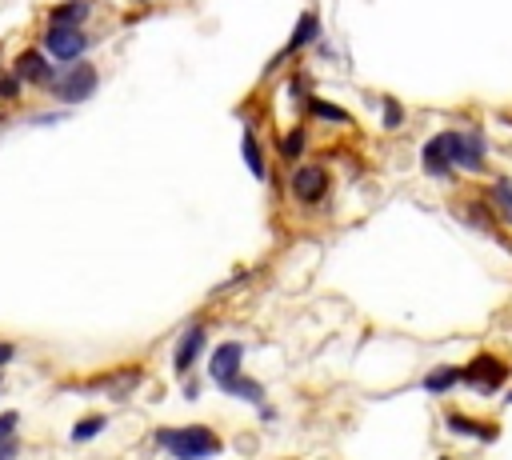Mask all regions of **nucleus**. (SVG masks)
<instances>
[{
    "label": "nucleus",
    "instance_id": "f257e3e1",
    "mask_svg": "<svg viewBox=\"0 0 512 460\" xmlns=\"http://www.w3.org/2000/svg\"><path fill=\"white\" fill-rule=\"evenodd\" d=\"M156 448L168 453L173 460H213L225 453L220 440L208 425H180V428H156Z\"/></svg>",
    "mask_w": 512,
    "mask_h": 460
},
{
    "label": "nucleus",
    "instance_id": "f03ea898",
    "mask_svg": "<svg viewBox=\"0 0 512 460\" xmlns=\"http://www.w3.org/2000/svg\"><path fill=\"white\" fill-rule=\"evenodd\" d=\"M96 88H100V73H96L93 60L85 56V60H76V65H60V76L45 88V93L53 96V100H60L65 108H73V105L93 100Z\"/></svg>",
    "mask_w": 512,
    "mask_h": 460
},
{
    "label": "nucleus",
    "instance_id": "7ed1b4c3",
    "mask_svg": "<svg viewBox=\"0 0 512 460\" xmlns=\"http://www.w3.org/2000/svg\"><path fill=\"white\" fill-rule=\"evenodd\" d=\"M440 136H445V148L453 156L457 173H465V176L488 173V140L480 128H445Z\"/></svg>",
    "mask_w": 512,
    "mask_h": 460
},
{
    "label": "nucleus",
    "instance_id": "20e7f679",
    "mask_svg": "<svg viewBox=\"0 0 512 460\" xmlns=\"http://www.w3.org/2000/svg\"><path fill=\"white\" fill-rule=\"evenodd\" d=\"M40 48H45L56 65H76V60L88 56L93 36L85 33V25H53V20H48L45 33H40Z\"/></svg>",
    "mask_w": 512,
    "mask_h": 460
},
{
    "label": "nucleus",
    "instance_id": "39448f33",
    "mask_svg": "<svg viewBox=\"0 0 512 460\" xmlns=\"http://www.w3.org/2000/svg\"><path fill=\"white\" fill-rule=\"evenodd\" d=\"M508 373H512L508 360H500L497 353H477L465 365V388H473V393H480V396H493L505 388Z\"/></svg>",
    "mask_w": 512,
    "mask_h": 460
},
{
    "label": "nucleus",
    "instance_id": "423d86ee",
    "mask_svg": "<svg viewBox=\"0 0 512 460\" xmlns=\"http://www.w3.org/2000/svg\"><path fill=\"white\" fill-rule=\"evenodd\" d=\"M328 188H333V176H328L325 165H296L293 176H288V193H293V200L305 208L320 205V200L328 196Z\"/></svg>",
    "mask_w": 512,
    "mask_h": 460
},
{
    "label": "nucleus",
    "instance_id": "0eeeda50",
    "mask_svg": "<svg viewBox=\"0 0 512 460\" xmlns=\"http://www.w3.org/2000/svg\"><path fill=\"white\" fill-rule=\"evenodd\" d=\"M13 73L25 80V85H40V88H48L53 80L60 76V65L53 56L45 53V48H25L16 60H13Z\"/></svg>",
    "mask_w": 512,
    "mask_h": 460
},
{
    "label": "nucleus",
    "instance_id": "6e6552de",
    "mask_svg": "<svg viewBox=\"0 0 512 460\" xmlns=\"http://www.w3.org/2000/svg\"><path fill=\"white\" fill-rule=\"evenodd\" d=\"M313 45H320V16L308 8V13H300L296 16V25H293V36L285 40V48L273 56V65L268 68H280L285 60H293L296 53H305V48H313Z\"/></svg>",
    "mask_w": 512,
    "mask_h": 460
},
{
    "label": "nucleus",
    "instance_id": "1a4fd4ad",
    "mask_svg": "<svg viewBox=\"0 0 512 460\" xmlns=\"http://www.w3.org/2000/svg\"><path fill=\"white\" fill-rule=\"evenodd\" d=\"M205 348H208V328H205V325H188L185 333H180V340H176L173 373H176V376H188L196 360L205 356Z\"/></svg>",
    "mask_w": 512,
    "mask_h": 460
},
{
    "label": "nucleus",
    "instance_id": "9d476101",
    "mask_svg": "<svg viewBox=\"0 0 512 460\" xmlns=\"http://www.w3.org/2000/svg\"><path fill=\"white\" fill-rule=\"evenodd\" d=\"M420 168H425V176H433L440 180V185H448V180L457 176V165H453V156H448V148H445V136H428L425 145H420Z\"/></svg>",
    "mask_w": 512,
    "mask_h": 460
},
{
    "label": "nucleus",
    "instance_id": "9b49d317",
    "mask_svg": "<svg viewBox=\"0 0 512 460\" xmlns=\"http://www.w3.org/2000/svg\"><path fill=\"white\" fill-rule=\"evenodd\" d=\"M240 365H245V345H240V340H225V345H216L213 356H208V376H213V385H225L228 376L240 373Z\"/></svg>",
    "mask_w": 512,
    "mask_h": 460
},
{
    "label": "nucleus",
    "instance_id": "f8f14e48",
    "mask_svg": "<svg viewBox=\"0 0 512 460\" xmlns=\"http://www.w3.org/2000/svg\"><path fill=\"white\" fill-rule=\"evenodd\" d=\"M240 156H245L248 173H253L256 180H265V176H268L265 145H260V140H256V128H253V120H248V125H245V136H240Z\"/></svg>",
    "mask_w": 512,
    "mask_h": 460
},
{
    "label": "nucleus",
    "instance_id": "ddd939ff",
    "mask_svg": "<svg viewBox=\"0 0 512 460\" xmlns=\"http://www.w3.org/2000/svg\"><path fill=\"white\" fill-rule=\"evenodd\" d=\"M445 425H448V433H457V436H473V440H480V445H493V440L500 436L493 425H480V420L460 416V413H445Z\"/></svg>",
    "mask_w": 512,
    "mask_h": 460
},
{
    "label": "nucleus",
    "instance_id": "4468645a",
    "mask_svg": "<svg viewBox=\"0 0 512 460\" xmlns=\"http://www.w3.org/2000/svg\"><path fill=\"white\" fill-rule=\"evenodd\" d=\"M457 385H465V365H440V368H433V373L420 380V388H425V393H433V396L453 393Z\"/></svg>",
    "mask_w": 512,
    "mask_h": 460
},
{
    "label": "nucleus",
    "instance_id": "2eb2a0df",
    "mask_svg": "<svg viewBox=\"0 0 512 460\" xmlns=\"http://www.w3.org/2000/svg\"><path fill=\"white\" fill-rule=\"evenodd\" d=\"M225 396H236V400H248V405H265V385L260 380H253V376H245V373H236V376H228L225 385H216Z\"/></svg>",
    "mask_w": 512,
    "mask_h": 460
},
{
    "label": "nucleus",
    "instance_id": "dca6fc26",
    "mask_svg": "<svg viewBox=\"0 0 512 460\" xmlns=\"http://www.w3.org/2000/svg\"><path fill=\"white\" fill-rule=\"evenodd\" d=\"M88 16H93V0H56L48 8L53 25H88Z\"/></svg>",
    "mask_w": 512,
    "mask_h": 460
},
{
    "label": "nucleus",
    "instance_id": "f3484780",
    "mask_svg": "<svg viewBox=\"0 0 512 460\" xmlns=\"http://www.w3.org/2000/svg\"><path fill=\"white\" fill-rule=\"evenodd\" d=\"M485 200L493 205V213L500 216V225L512 228V176H497L493 185H488Z\"/></svg>",
    "mask_w": 512,
    "mask_h": 460
},
{
    "label": "nucleus",
    "instance_id": "a211bd4d",
    "mask_svg": "<svg viewBox=\"0 0 512 460\" xmlns=\"http://www.w3.org/2000/svg\"><path fill=\"white\" fill-rule=\"evenodd\" d=\"M308 116L320 120V125H340V128L353 125V113H348V108L333 105V100H320V96L308 100Z\"/></svg>",
    "mask_w": 512,
    "mask_h": 460
},
{
    "label": "nucleus",
    "instance_id": "6ab92c4d",
    "mask_svg": "<svg viewBox=\"0 0 512 460\" xmlns=\"http://www.w3.org/2000/svg\"><path fill=\"white\" fill-rule=\"evenodd\" d=\"M305 148H308V128L305 125L288 128V133L280 136V160H285V165H300V160H305Z\"/></svg>",
    "mask_w": 512,
    "mask_h": 460
},
{
    "label": "nucleus",
    "instance_id": "aec40b11",
    "mask_svg": "<svg viewBox=\"0 0 512 460\" xmlns=\"http://www.w3.org/2000/svg\"><path fill=\"white\" fill-rule=\"evenodd\" d=\"M105 428H108V416H85V420H76L73 425L68 440H73V445H88V440H96Z\"/></svg>",
    "mask_w": 512,
    "mask_h": 460
},
{
    "label": "nucleus",
    "instance_id": "412c9836",
    "mask_svg": "<svg viewBox=\"0 0 512 460\" xmlns=\"http://www.w3.org/2000/svg\"><path fill=\"white\" fill-rule=\"evenodd\" d=\"M380 125H385V133L405 128V105H400L397 96H385V105H380Z\"/></svg>",
    "mask_w": 512,
    "mask_h": 460
},
{
    "label": "nucleus",
    "instance_id": "4be33fe9",
    "mask_svg": "<svg viewBox=\"0 0 512 460\" xmlns=\"http://www.w3.org/2000/svg\"><path fill=\"white\" fill-rule=\"evenodd\" d=\"M20 93H25V80H20L16 73L0 76V100H20Z\"/></svg>",
    "mask_w": 512,
    "mask_h": 460
},
{
    "label": "nucleus",
    "instance_id": "5701e85b",
    "mask_svg": "<svg viewBox=\"0 0 512 460\" xmlns=\"http://www.w3.org/2000/svg\"><path fill=\"white\" fill-rule=\"evenodd\" d=\"M248 280H253V268H240V273H233L225 280V285L220 288H213V296H225V293H233V288H240V285H248Z\"/></svg>",
    "mask_w": 512,
    "mask_h": 460
},
{
    "label": "nucleus",
    "instance_id": "b1692460",
    "mask_svg": "<svg viewBox=\"0 0 512 460\" xmlns=\"http://www.w3.org/2000/svg\"><path fill=\"white\" fill-rule=\"evenodd\" d=\"M288 96H293V100H305V96H308V80H305V73H293V76H288Z\"/></svg>",
    "mask_w": 512,
    "mask_h": 460
},
{
    "label": "nucleus",
    "instance_id": "393cba45",
    "mask_svg": "<svg viewBox=\"0 0 512 460\" xmlns=\"http://www.w3.org/2000/svg\"><path fill=\"white\" fill-rule=\"evenodd\" d=\"M20 428V413L13 408V413H0V436H16Z\"/></svg>",
    "mask_w": 512,
    "mask_h": 460
},
{
    "label": "nucleus",
    "instance_id": "a878e982",
    "mask_svg": "<svg viewBox=\"0 0 512 460\" xmlns=\"http://www.w3.org/2000/svg\"><path fill=\"white\" fill-rule=\"evenodd\" d=\"M16 456H20L16 436H0V460H16Z\"/></svg>",
    "mask_w": 512,
    "mask_h": 460
},
{
    "label": "nucleus",
    "instance_id": "bb28decb",
    "mask_svg": "<svg viewBox=\"0 0 512 460\" xmlns=\"http://www.w3.org/2000/svg\"><path fill=\"white\" fill-rule=\"evenodd\" d=\"M60 120H68V108H56V113H36L33 125H60Z\"/></svg>",
    "mask_w": 512,
    "mask_h": 460
},
{
    "label": "nucleus",
    "instance_id": "cd10ccee",
    "mask_svg": "<svg viewBox=\"0 0 512 460\" xmlns=\"http://www.w3.org/2000/svg\"><path fill=\"white\" fill-rule=\"evenodd\" d=\"M13 360H16V345L13 340H0V368L13 365Z\"/></svg>",
    "mask_w": 512,
    "mask_h": 460
},
{
    "label": "nucleus",
    "instance_id": "c85d7f7f",
    "mask_svg": "<svg viewBox=\"0 0 512 460\" xmlns=\"http://www.w3.org/2000/svg\"><path fill=\"white\" fill-rule=\"evenodd\" d=\"M185 396H188V400L200 396V380H188V385H185Z\"/></svg>",
    "mask_w": 512,
    "mask_h": 460
},
{
    "label": "nucleus",
    "instance_id": "c756f323",
    "mask_svg": "<svg viewBox=\"0 0 512 460\" xmlns=\"http://www.w3.org/2000/svg\"><path fill=\"white\" fill-rule=\"evenodd\" d=\"M260 420H265V425H273V420H276V408H268V405H260Z\"/></svg>",
    "mask_w": 512,
    "mask_h": 460
},
{
    "label": "nucleus",
    "instance_id": "7c9ffc66",
    "mask_svg": "<svg viewBox=\"0 0 512 460\" xmlns=\"http://www.w3.org/2000/svg\"><path fill=\"white\" fill-rule=\"evenodd\" d=\"M437 460H453V456H437Z\"/></svg>",
    "mask_w": 512,
    "mask_h": 460
},
{
    "label": "nucleus",
    "instance_id": "2f4dec72",
    "mask_svg": "<svg viewBox=\"0 0 512 460\" xmlns=\"http://www.w3.org/2000/svg\"><path fill=\"white\" fill-rule=\"evenodd\" d=\"M508 405H512V393H508Z\"/></svg>",
    "mask_w": 512,
    "mask_h": 460
},
{
    "label": "nucleus",
    "instance_id": "473e14b6",
    "mask_svg": "<svg viewBox=\"0 0 512 460\" xmlns=\"http://www.w3.org/2000/svg\"><path fill=\"white\" fill-rule=\"evenodd\" d=\"M0 385H5V376H0Z\"/></svg>",
    "mask_w": 512,
    "mask_h": 460
},
{
    "label": "nucleus",
    "instance_id": "72a5a7b5",
    "mask_svg": "<svg viewBox=\"0 0 512 460\" xmlns=\"http://www.w3.org/2000/svg\"><path fill=\"white\" fill-rule=\"evenodd\" d=\"M140 5H145V0H140Z\"/></svg>",
    "mask_w": 512,
    "mask_h": 460
}]
</instances>
